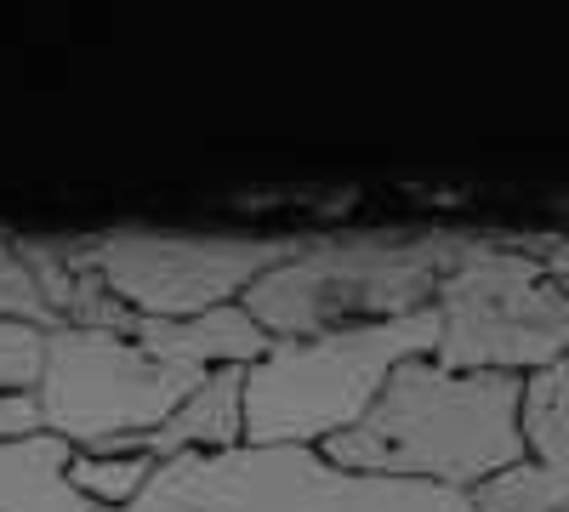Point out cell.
Segmentation results:
<instances>
[{"label":"cell","instance_id":"obj_1","mask_svg":"<svg viewBox=\"0 0 569 512\" xmlns=\"http://www.w3.org/2000/svg\"><path fill=\"white\" fill-rule=\"evenodd\" d=\"M268 348L246 308H217L206 319H142L58 324L40 359V433L74 450H103L160 433L217 370L257 364Z\"/></svg>","mask_w":569,"mask_h":512},{"label":"cell","instance_id":"obj_2","mask_svg":"<svg viewBox=\"0 0 569 512\" xmlns=\"http://www.w3.org/2000/svg\"><path fill=\"white\" fill-rule=\"evenodd\" d=\"M525 377L445 370L433 359L399 364L365 422L325 444V461H337L342 473L456 495H479L525 468Z\"/></svg>","mask_w":569,"mask_h":512},{"label":"cell","instance_id":"obj_3","mask_svg":"<svg viewBox=\"0 0 569 512\" xmlns=\"http://www.w3.org/2000/svg\"><path fill=\"white\" fill-rule=\"evenodd\" d=\"M461 245L467 228H421V234L370 228V234L297 240V251L262 273L240 308L262 324L268 342L410 319L439 302Z\"/></svg>","mask_w":569,"mask_h":512},{"label":"cell","instance_id":"obj_4","mask_svg":"<svg viewBox=\"0 0 569 512\" xmlns=\"http://www.w3.org/2000/svg\"><path fill=\"white\" fill-rule=\"evenodd\" d=\"M433 342H439L433 308L388 324L268 342L262 359L246 364V444L325 450L337 433L365 422V410L382 399L399 364L433 359Z\"/></svg>","mask_w":569,"mask_h":512},{"label":"cell","instance_id":"obj_5","mask_svg":"<svg viewBox=\"0 0 569 512\" xmlns=\"http://www.w3.org/2000/svg\"><path fill=\"white\" fill-rule=\"evenodd\" d=\"M114 512H479L472 495L342 473L325 450L240 444L217 455H177Z\"/></svg>","mask_w":569,"mask_h":512},{"label":"cell","instance_id":"obj_6","mask_svg":"<svg viewBox=\"0 0 569 512\" xmlns=\"http://www.w3.org/2000/svg\"><path fill=\"white\" fill-rule=\"evenodd\" d=\"M439 342L445 370H496L536 377L569 348V285L541 268L530 234H472L439 285Z\"/></svg>","mask_w":569,"mask_h":512},{"label":"cell","instance_id":"obj_7","mask_svg":"<svg viewBox=\"0 0 569 512\" xmlns=\"http://www.w3.org/2000/svg\"><path fill=\"white\" fill-rule=\"evenodd\" d=\"M297 240H240V234H154V228H114L80 240V262L103 279V291L142 319H206L240 308L262 273H273Z\"/></svg>","mask_w":569,"mask_h":512},{"label":"cell","instance_id":"obj_8","mask_svg":"<svg viewBox=\"0 0 569 512\" xmlns=\"http://www.w3.org/2000/svg\"><path fill=\"white\" fill-rule=\"evenodd\" d=\"M525 468L472 495L479 512H569V348L525 377Z\"/></svg>","mask_w":569,"mask_h":512},{"label":"cell","instance_id":"obj_9","mask_svg":"<svg viewBox=\"0 0 569 512\" xmlns=\"http://www.w3.org/2000/svg\"><path fill=\"white\" fill-rule=\"evenodd\" d=\"M246 444V364H228L188 399L171 422L149 439L103 444L114 455H149V461H177V455H217Z\"/></svg>","mask_w":569,"mask_h":512},{"label":"cell","instance_id":"obj_10","mask_svg":"<svg viewBox=\"0 0 569 512\" xmlns=\"http://www.w3.org/2000/svg\"><path fill=\"white\" fill-rule=\"evenodd\" d=\"M74 444L58 433H29L0 444V512H91V501L69 484Z\"/></svg>","mask_w":569,"mask_h":512},{"label":"cell","instance_id":"obj_11","mask_svg":"<svg viewBox=\"0 0 569 512\" xmlns=\"http://www.w3.org/2000/svg\"><path fill=\"white\" fill-rule=\"evenodd\" d=\"M40 359L46 331L34 324H0V444L40 433Z\"/></svg>","mask_w":569,"mask_h":512},{"label":"cell","instance_id":"obj_12","mask_svg":"<svg viewBox=\"0 0 569 512\" xmlns=\"http://www.w3.org/2000/svg\"><path fill=\"white\" fill-rule=\"evenodd\" d=\"M154 473H160V461H149V455H114V450H74V461H69V484L91 501V512L131 506Z\"/></svg>","mask_w":569,"mask_h":512},{"label":"cell","instance_id":"obj_13","mask_svg":"<svg viewBox=\"0 0 569 512\" xmlns=\"http://www.w3.org/2000/svg\"><path fill=\"white\" fill-rule=\"evenodd\" d=\"M0 324L58 331V313H52V302H46L29 257H23V234H7V228H0Z\"/></svg>","mask_w":569,"mask_h":512},{"label":"cell","instance_id":"obj_14","mask_svg":"<svg viewBox=\"0 0 569 512\" xmlns=\"http://www.w3.org/2000/svg\"><path fill=\"white\" fill-rule=\"evenodd\" d=\"M530 251L541 257V268L558 279V285H569V234H536Z\"/></svg>","mask_w":569,"mask_h":512}]
</instances>
